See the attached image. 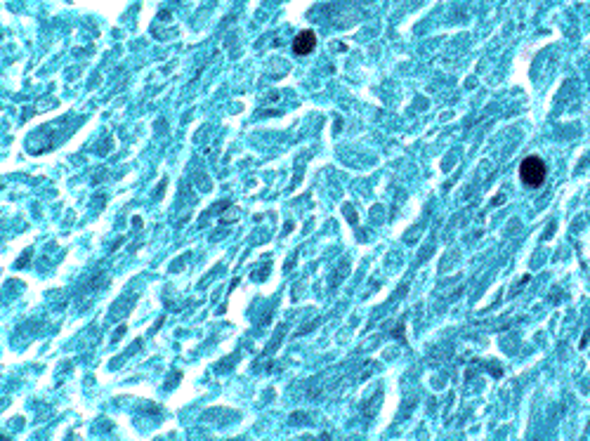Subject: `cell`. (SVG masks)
<instances>
[{
  "label": "cell",
  "mask_w": 590,
  "mask_h": 441,
  "mask_svg": "<svg viewBox=\"0 0 590 441\" xmlns=\"http://www.w3.org/2000/svg\"><path fill=\"white\" fill-rule=\"evenodd\" d=\"M520 178L527 186H534V189H536V186H541L545 178H548V168H545V163L538 156H527L520 165Z\"/></svg>",
  "instance_id": "obj_1"
},
{
  "label": "cell",
  "mask_w": 590,
  "mask_h": 441,
  "mask_svg": "<svg viewBox=\"0 0 590 441\" xmlns=\"http://www.w3.org/2000/svg\"><path fill=\"white\" fill-rule=\"evenodd\" d=\"M314 47H317V36H314V31H300V33H297V38L293 41L295 54H310Z\"/></svg>",
  "instance_id": "obj_2"
}]
</instances>
